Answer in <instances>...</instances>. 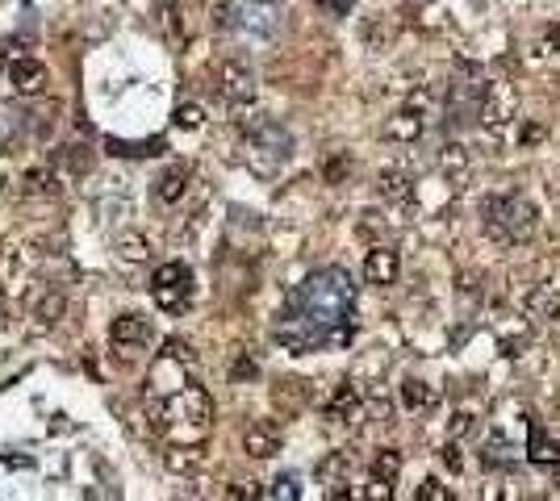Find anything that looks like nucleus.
Listing matches in <instances>:
<instances>
[{
    "instance_id": "obj_5",
    "label": "nucleus",
    "mask_w": 560,
    "mask_h": 501,
    "mask_svg": "<svg viewBox=\"0 0 560 501\" xmlns=\"http://www.w3.org/2000/svg\"><path fill=\"white\" fill-rule=\"evenodd\" d=\"M151 297L159 309H168V314H184L193 301V268L180 264V259H172V264L155 268L151 276Z\"/></svg>"
},
{
    "instance_id": "obj_25",
    "label": "nucleus",
    "mask_w": 560,
    "mask_h": 501,
    "mask_svg": "<svg viewBox=\"0 0 560 501\" xmlns=\"http://www.w3.org/2000/svg\"><path fill=\"white\" fill-rule=\"evenodd\" d=\"M531 460L535 464H560V443L556 439H544L540 422H531Z\"/></svg>"
},
{
    "instance_id": "obj_15",
    "label": "nucleus",
    "mask_w": 560,
    "mask_h": 501,
    "mask_svg": "<svg viewBox=\"0 0 560 501\" xmlns=\"http://www.w3.org/2000/svg\"><path fill=\"white\" fill-rule=\"evenodd\" d=\"M243 451H247L251 460H268V456H276V451H280V431H276L272 422H255V426H247Z\"/></svg>"
},
{
    "instance_id": "obj_14",
    "label": "nucleus",
    "mask_w": 560,
    "mask_h": 501,
    "mask_svg": "<svg viewBox=\"0 0 560 501\" xmlns=\"http://www.w3.org/2000/svg\"><path fill=\"white\" fill-rule=\"evenodd\" d=\"M381 138H389V142H418V138H423V113H418V109H398V113H393L389 117V122L381 126Z\"/></svg>"
},
{
    "instance_id": "obj_32",
    "label": "nucleus",
    "mask_w": 560,
    "mask_h": 501,
    "mask_svg": "<svg viewBox=\"0 0 560 501\" xmlns=\"http://www.w3.org/2000/svg\"><path fill=\"white\" fill-rule=\"evenodd\" d=\"M439 456H443V464H448L452 472H460V447H456V443H448V447L439 451Z\"/></svg>"
},
{
    "instance_id": "obj_9",
    "label": "nucleus",
    "mask_w": 560,
    "mask_h": 501,
    "mask_svg": "<svg viewBox=\"0 0 560 501\" xmlns=\"http://www.w3.org/2000/svg\"><path fill=\"white\" fill-rule=\"evenodd\" d=\"M255 92H260V76H255V71H251L243 59H226V63L218 67V97H222L226 105L243 109V105L255 101Z\"/></svg>"
},
{
    "instance_id": "obj_31",
    "label": "nucleus",
    "mask_w": 560,
    "mask_h": 501,
    "mask_svg": "<svg viewBox=\"0 0 560 501\" xmlns=\"http://www.w3.org/2000/svg\"><path fill=\"white\" fill-rule=\"evenodd\" d=\"M318 9L331 13V17H347V13L356 9V0H318Z\"/></svg>"
},
{
    "instance_id": "obj_1",
    "label": "nucleus",
    "mask_w": 560,
    "mask_h": 501,
    "mask_svg": "<svg viewBox=\"0 0 560 501\" xmlns=\"http://www.w3.org/2000/svg\"><path fill=\"white\" fill-rule=\"evenodd\" d=\"M272 339L306 355L322 347H347L356 339V280L347 268H318L289 293L276 314Z\"/></svg>"
},
{
    "instance_id": "obj_8",
    "label": "nucleus",
    "mask_w": 560,
    "mask_h": 501,
    "mask_svg": "<svg viewBox=\"0 0 560 501\" xmlns=\"http://www.w3.org/2000/svg\"><path fill=\"white\" fill-rule=\"evenodd\" d=\"M155 343V326L143 314H118L109 322V347L118 351V360H130V355L147 351Z\"/></svg>"
},
{
    "instance_id": "obj_34",
    "label": "nucleus",
    "mask_w": 560,
    "mask_h": 501,
    "mask_svg": "<svg viewBox=\"0 0 560 501\" xmlns=\"http://www.w3.org/2000/svg\"><path fill=\"white\" fill-rule=\"evenodd\" d=\"M548 46L560 55V21H556V26H548Z\"/></svg>"
},
{
    "instance_id": "obj_26",
    "label": "nucleus",
    "mask_w": 560,
    "mask_h": 501,
    "mask_svg": "<svg viewBox=\"0 0 560 501\" xmlns=\"http://www.w3.org/2000/svg\"><path fill=\"white\" fill-rule=\"evenodd\" d=\"M260 497H272V501H297V497H301V476L280 472L268 489H260Z\"/></svg>"
},
{
    "instance_id": "obj_23",
    "label": "nucleus",
    "mask_w": 560,
    "mask_h": 501,
    "mask_svg": "<svg viewBox=\"0 0 560 501\" xmlns=\"http://www.w3.org/2000/svg\"><path fill=\"white\" fill-rule=\"evenodd\" d=\"M431 401H435V393H431L427 380H418V376L402 380V405H406V410H427Z\"/></svg>"
},
{
    "instance_id": "obj_22",
    "label": "nucleus",
    "mask_w": 560,
    "mask_h": 501,
    "mask_svg": "<svg viewBox=\"0 0 560 501\" xmlns=\"http://www.w3.org/2000/svg\"><path fill=\"white\" fill-rule=\"evenodd\" d=\"M59 193V176L51 167H30L26 172V197H55Z\"/></svg>"
},
{
    "instance_id": "obj_24",
    "label": "nucleus",
    "mask_w": 560,
    "mask_h": 501,
    "mask_svg": "<svg viewBox=\"0 0 560 501\" xmlns=\"http://www.w3.org/2000/svg\"><path fill=\"white\" fill-rule=\"evenodd\" d=\"M481 468H515V451L506 447L502 435H489V443L481 451Z\"/></svg>"
},
{
    "instance_id": "obj_3",
    "label": "nucleus",
    "mask_w": 560,
    "mask_h": 501,
    "mask_svg": "<svg viewBox=\"0 0 560 501\" xmlns=\"http://www.w3.org/2000/svg\"><path fill=\"white\" fill-rule=\"evenodd\" d=\"M481 226L502 243H527L540 226V209L519 193H498L481 201Z\"/></svg>"
},
{
    "instance_id": "obj_17",
    "label": "nucleus",
    "mask_w": 560,
    "mask_h": 501,
    "mask_svg": "<svg viewBox=\"0 0 560 501\" xmlns=\"http://www.w3.org/2000/svg\"><path fill=\"white\" fill-rule=\"evenodd\" d=\"M347 472H352V451H331L318 464V481L331 485V493H335V485H347Z\"/></svg>"
},
{
    "instance_id": "obj_16",
    "label": "nucleus",
    "mask_w": 560,
    "mask_h": 501,
    "mask_svg": "<svg viewBox=\"0 0 560 501\" xmlns=\"http://www.w3.org/2000/svg\"><path fill=\"white\" fill-rule=\"evenodd\" d=\"M527 318L531 322H556L560 318V289L552 284H535L527 293Z\"/></svg>"
},
{
    "instance_id": "obj_21",
    "label": "nucleus",
    "mask_w": 560,
    "mask_h": 501,
    "mask_svg": "<svg viewBox=\"0 0 560 501\" xmlns=\"http://www.w3.org/2000/svg\"><path fill=\"white\" fill-rule=\"evenodd\" d=\"M439 172L443 176H464L469 172V151H464L460 142H443L439 147Z\"/></svg>"
},
{
    "instance_id": "obj_6",
    "label": "nucleus",
    "mask_w": 560,
    "mask_h": 501,
    "mask_svg": "<svg viewBox=\"0 0 560 501\" xmlns=\"http://www.w3.org/2000/svg\"><path fill=\"white\" fill-rule=\"evenodd\" d=\"M280 26H285V9L276 5V0H243V5L235 9V30L247 34V38H276Z\"/></svg>"
},
{
    "instance_id": "obj_19",
    "label": "nucleus",
    "mask_w": 560,
    "mask_h": 501,
    "mask_svg": "<svg viewBox=\"0 0 560 501\" xmlns=\"http://www.w3.org/2000/svg\"><path fill=\"white\" fill-rule=\"evenodd\" d=\"M398 472H402V451L398 447H381L377 460H372V481L393 485V481H398Z\"/></svg>"
},
{
    "instance_id": "obj_18",
    "label": "nucleus",
    "mask_w": 560,
    "mask_h": 501,
    "mask_svg": "<svg viewBox=\"0 0 560 501\" xmlns=\"http://www.w3.org/2000/svg\"><path fill=\"white\" fill-rule=\"evenodd\" d=\"M377 193L385 201H406L410 197V176L402 172V167H385V172L377 176Z\"/></svg>"
},
{
    "instance_id": "obj_2",
    "label": "nucleus",
    "mask_w": 560,
    "mask_h": 501,
    "mask_svg": "<svg viewBox=\"0 0 560 501\" xmlns=\"http://www.w3.org/2000/svg\"><path fill=\"white\" fill-rule=\"evenodd\" d=\"M147 418L159 435H168V443H201L214 426V401L197 380H184L172 393L147 397Z\"/></svg>"
},
{
    "instance_id": "obj_28",
    "label": "nucleus",
    "mask_w": 560,
    "mask_h": 501,
    "mask_svg": "<svg viewBox=\"0 0 560 501\" xmlns=\"http://www.w3.org/2000/svg\"><path fill=\"white\" fill-rule=\"evenodd\" d=\"M176 126L180 130H201L205 126V109L201 105H180L176 109Z\"/></svg>"
},
{
    "instance_id": "obj_11",
    "label": "nucleus",
    "mask_w": 560,
    "mask_h": 501,
    "mask_svg": "<svg viewBox=\"0 0 560 501\" xmlns=\"http://www.w3.org/2000/svg\"><path fill=\"white\" fill-rule=\"evenodd\" d=\"M46 63H38V59H13L9 63V84L17 88V97H38V92H46Z\"/></svg>"
},
{
    "instance_id": "obj_27",
    "label": "nucleus",
    "mask_w": 560,
    "mask_h": 501,
    "mask_svg": "<svg viewBox=\"0 0 560 501\" xmlns=\"http://www.w3.org/2000/svg\"><path fill=\"white\" fill-rule=\"evenodd\" d=\"M63 309H67V301H63L59 293L42 297V301H38V322H42V326H55V322L63 318Z\"/></svg>"
},
{
    "instance_id": "obj_33",
    "label": "nucleus",
    "mask_w": 560,
    "mask_h": 501,
    "mask_svg": "<svg viewBox=\"0 0 560 501\" xmlns=\"http://www.w3.org/2000/svg\"><path fill=\"white\" fill-rule=\"evenodd\" d=\"M255 372H260V368H255V360H247V355H243V360L235 364V372H230V376L243 380V376H255Z\"/></svg>"
},
{
    "instance_id": "obj_13",
    "label": "nucleus",
    "mask_w": 560,
    "mask_h": 501,
    "mask_svg": "<svg viewBox=\"0 0 560 501\" xmlns=\"http://www.w3.org/2000/svg\"><path fill=\"white\" fill-rule=\"evenodd\" d=\"M364 414V397H360V389L352 385V380H343V385L335 389V397L326 401V418L331 422H356Z\"/></svg>"
},
{
    "instance_id": "obj_7",
    "label": "nucleus",
    "mask_w": 560,
    "mask_h": 501,
    "mask_svg": "<svg viewBox=\"0 0 560 501\" xmlns=\"http://www.w3.org/2000/svg\"><path fill=\"white\" fill-rule=\"evenodd\" d=\"M515 113H519V97H515V88H510V84H502V80L477 84V122L481 126L502 130Z\"/></svg>"
},
{
    "instance_id": "obj_29",
    "label": "nucleus",
    "mask_w": 560,
    "mask_h": 501,
    "mask_svg": "<svg viewBox=\"0 0 560 501\" xmlns=\"http://www.w3.org/2000/svg\"><path fill=\"white\" fill-rule=\"evenodd\" d=\"M418 497H423V501H448V497H452V489L443 485L439 476H427V481H423V489H418Z\"/></svg>"
},
{
    "instance_id": "obj_4",
    "label": "nucleus",
    "mask_w": 560,
    "mask_h": 501,
    "mask_svg": "<svg viewBox=\"0 0 560 501\" xmlns=\"http://www.w3.org/2000/svg\"><path fill=\"white\" fill-rule=\"evenodd\" d=\"M243 155L247 163L255 167L260 176H272L276 167H285L289 155H293V134L272 122V117H251V122H243Z\"/></svg>"
},
{
    "instance_id": "obj_10",
    "label": "nucleus",
    "mask_w": 560,
    "mask_h": 501,
    "mask_svg": "<svg viewBox=\"0 0 560 501\" xmlns=\"http://www.w3.org/2000/svg\"><path fill=\"white\" fill-rule=\"evenodd\" d=\"M364 276L368 284H377V289H389V284H398L402 276V259L393 247H372L368 259H364Z\"/></svg>"
},
{
    "instance_id": "obj_20",
    "label": "nucleus",
    "mask_w": 560,
    "mask_h": 501,
    "mask_svg": "<svg viewBox=\"0 0 560 501\" xmlns=\"http://www.w3.org/2000/svg\"><path fill=\"white\" fill-rule=\"evenodd\" d=\"M118 259L122 264H147L151 259V238L147 234H122L118 238Z\"/></svg>"
},
{
    "instance_id": "obj_30",
    "label": "nucleus",
    "mask_w": 560,
    "mask_h": 501,
    "mask_svg": "<svg viewBox=\"0 0 560 501\" xmlns=\"http://www.w3.org/2000/svg\"><path fill=\"white\" fill-rule=\"evenodd\" d=\"M347 172H352V159H347V155H335L331 163H326V180H331V184H339Z\"/></svg>"
},
{
    "instance_id": "obj_12",
    "label": "nucleus",
    "mask_w": 560,
    "mask_h": 501,
    "mask_svg": "<svg viewBox=\"0 0 560 501\" xmlns=\"http://www.w3.org/2000/svg\"><path fill=\"white\" fill-rule=\"evenodd\" d=\"M189 180H193V167H189V163H168V167H163V172L155 176V201L176 205L184 193H189Z\"/></svg>"
}]
</instances>
